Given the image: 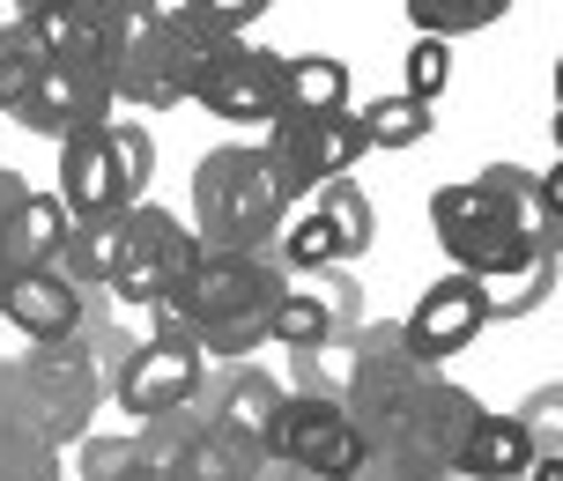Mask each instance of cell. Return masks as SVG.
I'll return each mask as SVG.
<instances>
[{"label": "cell", "mask_w": 563, "mask_h": 481, "mask_svg": "<svg viewBox=\"0 0 563 481\" xmlns=\"http://www.w3.org/2000/svg\"><path fill=\"white\" fill-rule=\"evenodd\" d=\"M289 282V267L267 253H238V245H200L186 259V275L164 289V318H178L186 334H200V348L216 363H245L253 348H267V318L275 297Z\"/></svg>", "instance_id": "6da1fadb"}, {"label": "cell", "mask_w": 563, "mask_h": 481, "mask_svg": "<svg viewBox=\"0 0 563 481\" xmlns=\"http://www.w3.org/2000/svg\"><path fill=\"white\" fill-rule=\"evenodd\" d=\"M289 186H282L275 156L260 142H223L194 164V230L200 245H238V253H267L289 223Z\"/></svg>", "instance_id": "7a4b0ae2"}, {"label": "cell", "mask_w": 563, "mask_h": 481, "mask_svg": "<svg viewBox=\"0 0 563 481\" xmlns=\"http://www.w3.org/2000/svg\"><path fill=\"white\" fill-rule=\"evenodd\" d=\"M8 393L23 407L30 423L59 437V445H82L89 437V415L112 400V370L97 363V348L82 334H59V340H30V356L0 363Z\"/></svg>", "instance_id": "3957f363"}, {"label": "cell", "mask_w": 563, "mask_h": 481, "mask_svg": "<svg viewBox=\"0 0 563 481\" xmlns=\"http://www.w3.org/2000/svg\"><path fill=\"white\" fill-rule=\"evenodd\" d=\"M97 53H104L119 112H170V104H186L178 67H170V8L164 0H97Z\"/></svg>", "instance_id": "277c9868"}, {"label": "cell", "mask_w": 563, "mask_h": 481, "mask_svg": "<svg viewBox=\"0 0 563 481\" xmlns=\"http://www.w3.org/2000/svg\"><path fill=\"white\" fill-rule=\"evenodd\" d=\"M430 230H438V245L452 253L460 275H475V282H497V275H519L527 259H541L519 230L505 223V208L489 200L482 178H452L430 193Z\"/></svg>", "instance_id": "5b68a950"}, {"label": "cell", "mask_w": 563, "mask_h": 481, "mask_svg": "<svg viewBox=\"0 0 563 481\" xmlns=\"http://www.w3.org/2000/svg\"><path fill=\"white\" fill-rule=\"evenodd\" d=\"M267 452L282 467H297L311 481H349L364 467V429L356 415L341 407V393H319V385H289L282 393V415H275V437H267Z\"/></svg>", "instance_id": "8992f818"}, {"label": "cell", "mask_w": 563, "mask_h": 481, "mask_svg": "<svg viewBox=\"0 0 563 481\" xmlns=\"http://www.w3.org/2000/svg\"><path fill=\"white\" fill-rule=\"evenodd\" d=\"M208 370H216V356L200 348V334H186L178 318H164V334H148L112 370V400L134 423H148V415H170V407H194L208 393Z\"/></svg>", "instance_id": "52a82bcc"}, {"label": "cell", "mask_w": 563, "mask_h": 481, "mask_svg": "<svg viewBox=\"0 0 563 481\" xmlns=\"http://www.w3.org/2000/svg\"><path fill=\"white\" fill-rule=\"evenodd\" d=\"M267 156H275L282 186H289V200L319 193L327 178H341V170H356V156H364V119L349 112H275L267 119Z\"/></svg>", "instance_id": "ba28073f"}, {"label": "cell", "mask_w": 563, "mask_h": 481, "mask_svg": "<svg viewBox=\"0 0 563 481\" xmlns=\"http://www.w3.org/2000/svg\"><path fill=\"white\" fill-rule=\"evenodd\" d=\"M356 326H364V289L341 267H289L275 318H267V340H282V348H334Z\"/></svg>", "instance_id": "9c48e42d"}, {"label": "cell", "mask_w": 563, "mask_h": 481, "mask_svg": "<svg viewBox=\"0 0 563 481\" xmlns=\"http://www.w3.org/2000/svg\"><path fill=\"white\" fill-rule=\"evenodd\" d=\"M482 326H489V289L452 267V275H438L416 297V312L400 318V340H408V356H422V363H452Z\"/></svg>", "instance_id": "30bf717a"}, {"label": "cell", "mask_w": 563, "mask_h": 481, "mask_svg": "<svg viewBox=\"0 0 563 481\" xmlns=\"http://www.w3.org/2000/svg\"><path fill=\"white\" fill-rule=\"evenodd\" d=\"M200 253V237L170 208H148V200H134L126 208V267H119V297H148V304H164V289L186 275V259Z\"/></svg>", "instance_id": "8fae6325"}, {"label": "cell", "mask_w": 563, "mask_h": 481, "mask_svg": "<svg viewBox=\"0 0 563 481\" xmlns=\"http://www.w3.org/2000/svg\"><path fill=\"white\" fill-rule=\"evenodd\" d=\"M59 200H67V215L75 223H89V215H126L134 208V178H126V164H119L112 148V126H89V134H67L59 142Z\"/></svg>", "instance_id": "7c38bea8"}, {"label": "cell", "mask_w": 563, "mask_h": 481, "mask_svg": "<svg viewBox=\"0 0 563 481\" xmlns=\"http://www.w3.org/2000/svg\"><path fill=\"white\" fill-rule=\"evenodd\" d=\"M119 112L112 82L97 75V67H37V89H30V104L15 119H23L30 134H45V142H67V134H89V126H104V119Z\"/></svg>", "instance_id": "4fadbf2b"}, {"label": "cell", "mask_w": 563, "mask_h": 481, "mask_svg": "<svg viewBox=\"0 0 563 481\" xmlns=\"http://www.w3.org/2000/svg\"><path fill=\"white\" fill-rule=\"evenodd\" d=\"M282 385L275 370H260L253 356L245 363H216L208 370V393H200V415L216 429H230L238 445H253V452H267V437H275V415H282Z\"/></svg>", "instance_id": "5bb4252c"}, {"label": "cell", "mask_w": 563, "mask_h": 481, "mask_svg": "<svg viewBox=\"0 0 563 481\" xmlns=\"http://www.w3.org/2000/svg\"><path fill=\"white\" fill-rule=\"evenodd\" d=\"M282 75H289V53H267V45H238V53L208 75V89H200L194 104H208L216 119H230V126H267V119L282 112Z\"/></svg>", "instance_id": "9a60e30c"}, {"label": "cell", "mask_w": 563, "mask_h": 481, "mask_svg": "<svg viewBox=\"0 0 563 481\" xmlns=\"http://www.w3.org/2000/svg\"><path fill=\"white\" fill-rule=\"evenodd\" d=\"M82 282H67L59 267H15L0 275V318L15 326L23 340H59L82 326Z\"/></svg>", "instance_id": "2e32d148"}, {"label": "cell", "mask_w": 563, "mask_h": 481, "mask_svg": "<svg viewBox=\"0 0 563 481\" xmlns=\"http://www.w3.org/2000/svg\"><path fill=\"white\" fill-rule=\"evenodd\" d=\"M67 230H75V215H67L59 193H23L0 215V275H15V267H59Z\"/></svg>", "instance_id": "e0dca14e"}, {"label": "cell", "mask_w": 563, "mask_h": 481, "mask_svg": "<svg viewBox=\"0 0 563 481\" xmlns=\"http://www.w3.org/2000/svg\"><path fill=\"white\" fill-rule=\"evenodd\" d=\"M482 186H489V200L505 208V223L534 245L541 259H563V215L549 208V193H541V170H527V164H489V170H475Z\"/></svg>", "instance_id": "ac0fdd59"}, {"label": "cell", "mask_w": 563, "mask_h": 481, "mask_svg": "<svg viewBox=\"0 0 563 481\" xmlns=\"http://www.w3.org/2000/svg\"><path fill=\"white\" fill-rule=\"evenodd\" d=\"M527 459H534V429L519 423V415H489V407H482L475 423H467V437H460L452 474L460 481H519Z\"/></svg>", "instance_id": "d6986e66"}, {"label": "cell", "mask_w": 563, "mask_h": 481, "mask_svg": "<svg viewBox=\"0 0 563 481\" xmlns=\"http://www.w3.org/2000/svg\"><path fill=\"white\" fill-rule=\"evenodd\" d=\"M238 45H245V30L216 23L208 8H194V0H186V8H170V67H178V89H186V97H200L208 75H216Z\"/></svg>", "instance_id": "ffe728a7"}, {"label": "cell", "mask_w": 563, "mask_h": 481, "mask_svg": "<svg viewBox=\"0 0 563 481\" xmlns=\"http://www.w3.org/2000/svg\"><path fill=\"white\" fill-rule=\"evenodd\" d=\"M0 481H67V445L30 423L0 378Z\"/></svg>", "instance_id": "44dd1931"}, {"label": "cell", "mask_w": 563, "mask_h": 481, "mask_svg": "<svg viewBox=\"0 0 563 481\" xmlns=\"http://www.w3.org/2000/svg\"><path fill=\"white\" fill-rule=\"evenodd\" d=\"M119 267H126V215H89V223L67 230V245H59V275L82 289H104L119 282Z\"/></svg>", "instance_id": "7402d4cb"}, {"label": "cell", "mask_w": 563, "mask_h": 481, "mask_svg": "<svg viewBox=\"0 0 563 481\" xmlns=\"http://www.w3.org/2000/svg\"><path fill=\"white\" fill-rule=\"evenodd\" d=\"M311 215L334 230V245H341V267L349 259H364L371 245H378V208H371V193L341 170V178H327L319 193H311Z\"/></svg>", "instance_id": "603a6c76"}, {"label": "cell", "mask_w": 563, "mask_h": 481, "mask_svg": "<svg viewBox=\"0 0 563 481\" xmlns=\"http://www.w3.org/2000/svg\"><path fill=\"white\" fill-rule=\"evenodd\" d=\"M341 104H349V67L334 53H289L282 112H341Z\"/></svg>", "instance_id": "cb8c5ba5"}, {"label": "cell", "mask_w": 563, "mask_h": 481, "mask_svg": "<svg viewBox=\"0 0 563 481\" xmlns=\"http://www.w3.org/2000/svg\"><path fill=\"white\" fill-rule=\"evenodd\" d=\"M356 119H364V142H371V148H416V142H430L438 104H422V97L394 89V97H371Z\"/></svg>", "instance_id": "d4e9b609"}, {"label": "cell", "mask_w": 563, "mask_h": 481, "mask_svg": "<svg viewBox=\"0 0 563 481\" xmlns=\"http://www.w3.org/2000/svg\"><path fill=\"white\" fill-rule=\"evenodd\" d=\"M556 267H563V259H527L519 275L482 282V289H489V318H534L541 304L556 297Z\"/></svg>", "instance_id": "484cf974"}, {"label": "cell", "mask_w": 563, "mask_h": 481, "mask_svg": "<svg viewBox=\"0 0 563 481\" xmlns=\"http://www.w3.org/2000/svg\"><path fill=\"white\" fill-rule=\"evenodd\" d=\"M511 0H408V23L422 37H475V30L505 23Z\"/></svg>", "instance_id": "4316f807"}, {"label": "cell", "mask_w": 563, "mask_h": 481, "mask_svg": "<svg viewBox=\"0 0 563 481\" xmlns=\"http://www.w3.org/2000/svg\"><path fill=\"white\" fill-rule=\"evenodd\" d=\"M408 97H422V104H438L445 97V82H452V37H422L416 30V45H408Z\"/></svg>", "instance_id": "83f0119b"}, {"label": "cell", "mask_w": 563, "mask_h": 481, "mask_svg": "<svg viewBox=\"0 0 563 481\" xmlns=\"http://www.w3.org/2000/svg\"><path fill=\"white\" fill-rule=\"evenodd\" d=\"M519 423L534 429V445H549V452H563V385H534V393L511 407Z\"/></svg>", "instance_id": "f1b7e54d"}, {"label": "cell", "mask_w": 563, "mask_h": 481, "mask_svg": "<svg viewBox=\"0 0 563 481\" xmlns=\"http://www.w3.org/2000/svg\"><path fill=\"white\" fill-rule=\"evenodd\" d=\"M37 67H45V59L15 53V45L0 53V112H8V119H15V112L30 104V89H37Z\"/></svg>", "instance_id": "f546056e"}, {"label": "cell", "mask_w": 563, "mask_h": 481, "mask_svg": "<svg viewBox=\"0 0 563 481\" xmlns=\"http://www.w3.org/2000/svg\"><path fill=\"white\" fill-rule=\"evenodd\" d=\"M349 481H460L452 467H416V459H394V452H364V467Z\"/></svg>", "instance_id": "4dcf8cb0"}, {"label": "cell", "mask_w": 563, "mask_h": 481, "mask_svg": "<svg viewBox=\"0 0 563 481\" xmlns=\"http://www.w3.org/2000/svg\"><path fill=\"white\" fill-rule=\"evenodd\" d=\"M194 8H208V15H216V23H230V30H253L275 0H194Z\"/></svg>", "instance_id": "1f68e13d"}, {"label": "cell", "mask_w": 563, "mask_h": 481, "mask_svg": "<svg viewBox=\"0 0 563 481\" xmlns=\"http://www.w3.org/2000/svg\"><path fill=\"white\" fill-rule=\"evenodd\" d=\"M30 8H37V0H0V53H8V45H15V37H23Z\"/></svg>", "instance_id": "d6a6232c"}, {"label": "cell", "mask_w": 563, "mask_h": 481, "mask_svg": "<svg viewBox=\"0 0 563 481\" xmlns=\"http://www.w3.org/2000/svg\"><path fill=\"white\" fill-rule=\"evenodd\" d=\"M519 481H563V452L534 445V459H527V474H519Z\"/></svg>", "instance_id": "836d02e7"}, {"label": "cell", "mask_w": 563, "mask_h": 481, "mask_svg": "<svg viewBox=\"0 0 563 481\" xmlns=\"http://www.w3.org/2000/svg\"><path fill=\"white\" fill-rule=\"evenodd\" d=\"M112 481H164V474H156V467H148V459H141V452H126V459H119V467H112Z\"/></svg>", "instance_id": "e575fe53"}, {"label": "cell", "mask_w": 563, "mask_h": 481, "mask_svg": "<svg viewBox=\"0 0 563 481\" xmlns=\"http://www.w3.org/2000/svg\"><path fill=\"white\" fill-rule=\"evenodd\" d=\"M30 193V186H23V178H15V170H8V164H0V215H8V208H15V200H23Z\"/></svg>", "instance_id": "d590c367"}, {"label": "cell", "mask_w": 563, "mask_h": 481, "mask_svg": "<svg viewBox=\"0 0 563 481\" xmlns=\"http://www.w3.org/2000/svg\"><path fill=\"white\" fill-rule=\"evenodd\" d=\"M541 193H549V208H556V215H563V156H556V170L541 178Z\"/></svg>", "instance_id": "8d00e7d4"}, {"label": "cell", "mask_w": 563, "mask_h": 481, "mask_svg": "<svg viewBox=\"0 0 563 481\" xmlns=\"http://www.w3.org/2000/svg\"><path fill=\"white\" fill-rule=\"evenodd\" d=\"M549 89H556V104H563V59H556V75H549Z\"/></svg>", "instance_id": "74e56055"}, {"label": "cell", "mask_w": 563, "mask_h": 481, "mask_svg": "<svg viewBox=\"0 0 563 481\" xmlns=\"http://www.w3.org/2000/svg\"><path fill=\"white\" fill-rule=\"evenodd\" d=\"M549 126H556V148H563V104H556V119H549Z\"/></svg>", "instance_id": "f35d334b"}, {"label": "cell", "mask_w": 563, "mask_h": 481, "mask_svg": "<svg viewBox=\"0 0 563 481\" xmlns=\"http://www.w3.org/2000/svg\"><path fill=\"white\" fill-rule=\"evenodd\" d=\"M53 8H97V0H53Z\"/></svg>", "instance_id": "ab89813d"}]
</instances>
